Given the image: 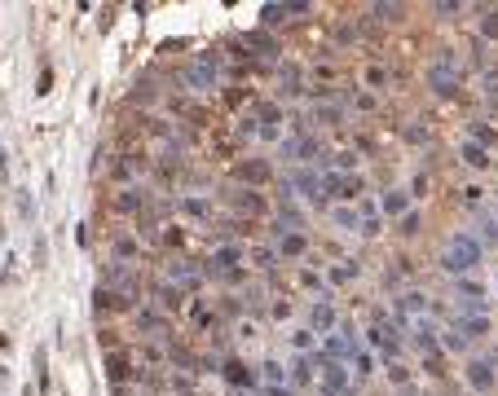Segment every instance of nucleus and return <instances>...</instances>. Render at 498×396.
<instances>
[{"label": "nucleus", "mask_w": 498, "mask_h": 396, "mask_svg": "<svg viewBox=\"0 0 498 396\" xmlns=\"http://www.w3.org/2000/svg\"><path fill=\"white\" fill-rule=\"evenodd\" d=\"M252 260H256V269H274V264H278V251H252Z\"/></svg>", "instance_id": "obj_39"}, {"label": "nucleus", "mask_w": 498, "mask_h": 396, "mask_svg": "<svg viewBox=\"0 0 498 396\" xmlns=\"http://www.w3.org/2000/svg\"><path fill=\"white\" fill-rule=\"evenodd\" d=\"M168 282L176 286V290H199V282H203V273L194 269L190 260H176L172 269H168Z\"/></svg>", "instance_id": "obj_8"}, {"label": "nucleus", "mask_w": 498, "mask_h": 396, "mask_svg": "<svg viewBox=\"0 0 498 396\" xmlns=\"http://www.w3.org/2000/svg\"><path fill=\"white\" fill-rule=\"evenodd\" d=\"M229 203L239 207V211H247V216H265V198H260L256 190H234Z\"/></svg>", "instance_id": "obj_16"}, {"label": "nucleus", "mask_w": 498, "mask_h": 396, "mask_svg": "<svg viewBox=\"0 0 498 396\" xmlns=\"http://www.w3.org/2000/svg\"><path fill=\"white\" fill-rule=\"evenodd\" d=\"M432 14L450 18V14H463V0H441V5H432Z\"/></svg>", "instance_id": "obj_37"}, {"label": "nucleus", "mask_w": 498, "mask_h": 396, "mask_svg": "<svg viewBox=\"0 0 498 396\" xmlns=\"http://www.w3.org/2000/svg\"><path fill=\"white\" fill-rule=\"evenodd\" d=\"M313 339H318V335H313V330H296V335H292V343H296V348H300V352H309V348H313Z\"/></svg>", "instance_id": "obj_40"}, {"label": "nucleus", "mask_w": 498, "mask_h": 396, "mask_svg": "<svg viewBox=\"0 0 498 396\" xmlns=\"http://www.w3.org/2000/svg\"><path fill=\"white\" fill-rule=\"evenodd\" d=\"M450 330H454L459 339H467V343H472V339H485V335H489V317H454Z\"/></svg>", "instance_id": "obj_11"}, {"label": "nucleus", "mask_w": 498, "mask_h": 396, "mask_svg": "<svg viewBox=\"0 0 498 396\" xmlns=\"http://www.w3.org/2000/svg\"><path fill=\"white\" fill-rule=\"evenodd\" d=\"M111 251H115V264H128L141 247H137V238H115V247H111Z\"/></svg>", "instance_id": "obj_27"}, {"label": "nucleus", "mask_w": 498, "mask_h": 396, "mask_svg": "<svg viewBox=\"0 0 498 396\" xmlns=\"http://www.w3.org/2000/svg\"><path fill=\"white\" fill-rule=\"evenodd\" d=\"M477 264H481V238L467 233V229H459L450 238V247H445V255H441V269L454 273V278H467Z\"/></svg>", "instance_id": "obj_1"}, {"label": "nucleus", "mask_w": 498, "mask_h": 396, "mask_svg": "<svg viewBox=\"0 0 498 396\" xmlns=\"http://www.w3.org/2000/svg\"><path fill=\"white\" fill-rule=\"evenodd\" d=\"M371 18H375V22H402V18H406V5H397V0H392V5H384V0H379V5H371Z\"/></svg>", "instance_id": "obj_22"}, {"label": "nucleus", "mask_w": 498, "mask_h": 396, "mask_svg": "<svg viewBox=\"0 0 498 396\" xmlns=\"http://www.w3.org/2000/svg\"><path fill=\"white\" fill-rule=\"evenodd\" d=\"M282 93H300V71L296 66H282Z\"/></svg>", "instance_id": "obj_31"}, {"label": "nucleus", "mask_w": 498, "mask_h": 396, "mask_svg": "<svg viewBox=\"0 0 498 396\" xmlns=\"http://www.w3.org/2000/svg\"><path fill=\"white\" fill-rule=\"evenodd\" d=\"M274 251H278L282 260H300V255L309 251V238H304V233H278Z\"/></svg>", "instance_id": "obj_12"}, {"label": "nucleus", "mask_w": 498, "mask_h": 396, "mask_svg": "<svg viewBox=\"0 0 498 396\" xmlns=\"http://www.w3.org/2000/svg\"><path fill=\"white\" fill-rule=\"evenodd\" d=\"M260 379H265L269 387H282V383H287V370H282L278 361H265V365H260Z\"/></svg>", "instance_id": "obj_28"}, {"label": "nucleus", "mask_w": 498, "mask_h": 396, "mask_svg": "<svg viewBox=\"0 0 498 396\" xmlns=\"http://www.w3.org/2000/svg\"><path fill=\"white\" fill-rule=\"evenodd\" d=\"M216 79H221V58L216 53H199L190 62V88H216Z\"/></svg>", "instance_id": "obj_4"}, {"label": "nucleus", "mask_w": 498, "mask_h": 396, "mask_svg": "<svg viewBox=\"0 0 498 396\" xmlns=\"http://www.w3.org/2000/svg\"><path fill=\"white\" fill-rule=\"evenodd\" d=\"M260 396H296L292 383H282V387H269V383H260Z\"/></svg>", "instance_id": "obj_41"}, {"label": "nucleus", "mask_w": 498, "mask_h": 396, "mask_svg": "<svg viewBox=\"0 0 498 396\" xmlns=\"http://www.w3.org/2000/svg\"><path fill=\"white\" fill-rule=\"evenodd\" d=\"M481 36H485V40H498V9H485V18H481Z\"/></svg>", "instance_id": "obj_30"}, {"label": "nucleus", "mask_w": 498, "mask_h": 396, "mask_svg": "<svg viewBox=\"0 0 498 396\" xmlns=\"http://www.w3.org/2000/svg\"><path fill=\"white\" fill-rule=\"evenodd\" d=\"M106 365H111V379H128V357L124 352H111Z\"/></svg>", "instance_id": "obj_32"}, {"label": "nucleus", "mask_w": 498, "mask_h": 396, "mask_svg": "<svg viewBox=\"0 0 498 396\" xmlns=\"http://www.w3.org/2000/svg\"><path fill=\"white\" fill-rule=\"evenodd\" d=\"M402 233H419V211H406L402 216Z\"/></svg>", "instance_id": "obj_42"}, {"label": "nucleus", "mask_w": 498, "mask_h": 396, "mask_svg": "<svg viewBox=\"0 0 498 396\" xmlns=\"http://www.w3.org/2000/svg\"><path fill=\"white\" fill-rule=\"evenodd\" d=\"M309 322H313V330L318 335H331L335 330V308H331V300H318L309 308Z\"/></svg>", "instance_id": "obj_13"}, {"label": "nucleus", "mask_w": 498, "mask_h": 396, "mask_svg": "<svg viewBox=\"0 0 498 396\" xmlns=\"http://www.w3.org/2000/svg\"><path fill=\"white\" fill-rule=\"evenodd\" d=\"M481 194H485V190H477V185H467V190H463V207H477V203H481Z\"/></svg>", "instance_id": "obj_43"}, {"label": "nucleus", "mask_w": 498, "mask_h": 396, "mask_svg": "<svg viewBox=\"0 0 498 396\" xmlns=\"http://www.w3.org/2000/svg\"><path fill=\"white\" fill-rule=\"evenodd\" d=\"M115 207H119V211H141V207H146V190H119Z\"/></svg>", "instance_id": "obj_24"}, {"label": "nucleus", "mask_w": 498, "mask_h": 396, "mask_svg": "<svg viewBox=\"0 0 498 396\" xmlns=\"http://www.w3.org/2000/svg\"><path fill=\"white\" fill-rule=\"evenodd\" d=\"M366 84H371V88H384V84H388V71H384V66H371V71H366Z\"/></svg>", "instance_id": "obj_38"}, {"label": "nucleus", "mask_w": 498, "mask_h": 396, "mask_svg": "<svg viewBox=\"0 0 498 396\" xmlns=\"http://www.w3.org/2000/svg\"><path fill=\"white\" fill-rule=\"evenodd\" d=\"M5 383H9V370H5V365H0V387H5Z\"/></svg>", "instance_id": "obj_45"}, {"label": "nucleus", "mask_w": 498, "mask_h": 396, "mask_svg": "<svg viewBox=\"0 0 498 396\" xmlns=\"http://www.w3.org/2000/svg\"><path fill=\"white\" fill-rule=\"evenodd\" d=\"M406 211H410V194H406V190H384V198H379V216L397 220V216H406Z\"/></svg>", "instance_id": "obj_10"}, {"label": "nucleus", "mask_w": 498, "mask_h": 396, "mask_svg": "<svg viewBox=\"0 0 498 396\" xmlns=\"http://www.w3.org/2000/svg\"><path fill=\"white\" fill-rule=\"evenodd\" d=\"M243 260H247V247H239V243H216V247H212V255H207L212 273H221V278L239 273V264H243Z\"/></svg>", "instance_id": "obj_3"}, {"label": "nucleus", "mask_w": 498, "mask_h": 396, "mask_svg": "<svg viewBox=\"0 0 498 396\" xmlns=\"http://www.w3.org/2000/svg\"><path fill=\"white\" fill-rule=\"evenodd\" d=\"M331 220H335L339 229H357V207H335Z\"/></svg>", "instance_id": "obj_29"}, {"label": "nucleus", "mask_w": 498, "mask_h": 396, "mask_svg": "<svg viewBox=\"0 0 498 396\" xmlns=\"http://www.w3.org/2000/svg\"><path fill=\"white\" fill-rule=\"evenodd\" d=\"M485 238H489V243H498V216L485 220Z\"/></svg>", "instance_id": "obj_44"}, {"label": "nucleus", "mask_w": 498, "mask_h": 396, "mask_svg": "<svg viewBox=\"0 0 498 396\" xmlns=\"http://www.w3.org/2000/svg\"><path fill=\"white\" fill-rule=\"evenodd\" d=\"M274 176V168L265 163V158H247V163H239V181H247V185H265Z\"/></svg>", "instance_id": "obj_14"}, {"label": "nucleus", "mask_w": 498, "mask_h": 396, "mask_svg": "<svg viewBox=\"0 0 498 396\" xmlns=\"http://www.w3.org/2000/svg\"><path fill=\"white\" fill-rule=\"evenodd\" d=\"M467 141H477V146H498V128H489V123H472V137Z\"/></svg>", "instance_id": "obj_26"}, {"label": "nucleus", "mask_w": 498, "mask_h": 396, "mask_svg": "<svg viewBox=\"0 0 498 396\" xmlns=\"http://www.w3.org/2000/svg\"><path fill=\"white\" fill-rule=\"evenodd\" d=\"M366 339H371V348H379L384 357H397L402 352V339H397V322H375L371 330H366Z\"/></svg>", "instance_id": "obj_7"}, {"label": "nucleus", "mask_w": 498, "mask_h": 396, "mask_svg": "<svg viewBox=\"0 0 498 396\" xmlns=\"http://www.w3.org/2000/svg\"><path fill=\"white\" fill-rule=\"evenodd\" d=\"M428 84L441 97H454L459 93V71H450V66H428Z\"/></svg>", "instance_id": "obj_9"}, {"label": "nucleus", "mask_w": 498, "mask_h": 396, "mask_svg": "<svg viewBox=\"0 0 498 396\" xmlns=\"http://www.w3.org/2000/svg\"><path fill=\"white\" fill-rule=\"evenodd\" d=\"M494 361L489 357H472L467 361V383H472V392H477V396H485V392H494Z\"/></svg>", "instance_id": "obj_6"}, {"label": "nucleus", "mask_w": 498, "mask_h": 396, "mask_svg": "<svg viewBox=\"0 0 498 396\" xmlns=\"http://www.w3.org/2000/svg\"><path fill=\"white\" fill-rule=\"evenodd\" d=\"M137 326H141L146 335H164V313H154V308H141V313H137Z\"/></svg>", "instance_id": "obj_23"}, {"label": "nucleus", "mask_w": 498, "mask_h": 396, "mask_svg": "<svg viewBox=\"0 0 498 396\" xmlns=\"http://www.w3.org/2000/svg\"><path fill=\"white\" fill-rule=\"evenodd\" d=\"M287 14H292V9H287V5H265V9H260V18H265V26H274V22H282Z\"/></svg>", "instance_id": "obj_35"}, {"label": "nucleus", "mask_w": 498, "mask_h": 396, "mask_svg": "<svg viewBox=\"0 0 498 396\" xmlns=\"http://www.w3.org/2000/svg\"><path fill=\"white\" fill-rule=\"evenodd\" d=\"M128 300L119 295V290H111V286H97V295H93V308L97 313H115V308H124Z\"/></svg>", "instance_id": "obj_19"}, {"label": "nucleus", "mask_w": 498, "mask_h": 396, "mask_svg": "<svg viewBox=\"0 0 498 396\" xmlns=\"http://www.w3.org/2000/svg\"><path fill=\"white\" fill-rule=\"evenodd\" d=\"M459 158H463L467 168H477V172H485V168L494 163L489 150H485V146H477V141H463V146H459Z\"/></svg>", "instance_id": "obj_15"}, {"label": "nucleus", "mask_w": 498, "mask_h": 396, "mask_svg": "<svg viewBox=\"0 0 498 396\" xmlns=\"http://www.w3.org/2000/svg\"><path fill=\"white\" fill-rule=\"evenodd\" d=\"M181 211H186V216H207L212 207H207L203 198H181Z\"/></svg>", "instance_id": "obj_34"}, {"label": "nucleus", "mask_w": 498, "mask_h": 396, "mask_svg": "<svg viewBox=\"0 0 498 396\" xmlns=\"http://www.w3.org/2000/svg\"><path fill=\"white\" fill-rule=\"evenodd\" d=\"M154 300H159V308H181L186 290H176L172 282H159V286H154Z\"/></svg>", "instance_id": "obj_20"}, {"label": "nucleus", "mask_w": 498, "mask_h": 396, "mask_svg": "<svg viewBox=\"0 0 498 396\" xmlns=\"http://www.w3.org/2000/svg\"><path fill=\"white\" fill-rule=\"evenodd\" d=\"M327 278H331V282H339V286H344V282H357V278H362V264H357V260H339Z\"/></svg>", "instance_id": "obj_21"}, {"label": "nucleus", "mask_w": 498, "mask_h": 396, "mask_svg": "<svg viewBox=\"0 0 498 396\" xmlns=\"http://www.w3.org/2000/svg\"><path fill=\"white\" fill-rule=\"evenodd\" d=\"M304 383H313V361L309 357H296L292 361V387H304Z\"/></svg>", "instance_id": "obj_25"}, {"label": "nucleus", "mask_w": 498, "mask_h": 396, "mask_svg": "<svg viewBox=\"0 0 498 396\" xmlns=\"http://www.w3.org/2000/svg\"><path fill=\"white\" fill-rule=\"evenodd\" d=\"M353 375H371V370H375V361H371V352H353Z\"/></svg>", "instance_id": "obj_33"}, {"label": "nucleus", "mask_w": 498, "mask_h": 396, "mask_svg": "<svg viewBox=\"0 0 498 396\" xmlns=\"http://www.w3.org/2000/svg\"><path fill=\"white\" fill-rule=\"evenodd\" d=\"M388 383H397V387H402V383H410V370H406L402 361H392V365H388Z\"/></svg>", "instance_id": "obj_36"}, {"label": "nucleus", "mask_w": 498, "mask_h": 396, "mask_svg": "<svg viewBox=\"0 0 498 396\" xmlns=\"http://www.w3.org/2000/svg\"><path fill=\"white\" fill-rule=\"evenodd\" d=\"M392 317H397V326H414L428 317V295H419V290H406V295L392 300Z\"/></svg>", "instance_id": "obj_2"}, {"label": "nucleus", "mask_w": 498, "mask_h": 396, "mask_svg": "<svg viewBox=\"0 0 498 396\" xmlns=\"http://www.w3.org/2000/svg\"><path fill=\"white\" fill-rule=\"evenodd\" d=\"M322 154V141L313 137V132H296L292 141H282V158H292V163H300V158H318Z\"/></svg>", "instance_id": "obj_5"}, {"label": "nucleus", "mask_w": 498, "mask_h": 396, "mask_svg": "<svg viewBox=\"0 0 498 396\" xmlns=\"http://www.w3.org/2000/svg\"><path fill=\"white\" fill-rule=\"evenodd\" d=\"M225 379L234 383V387H260V379H256V370L252 365H243V361H225Z\"/></svg>", "instance_id": "obj_18"}, {"label": "nucleus", "mask_w": 498, "mask_h": 396, "mask_svg": "<svg viewBox=\"0 0 498 396\" xmlns=\"http://www.w3.org/2000/svg\"><path fill=\"white\" fill-rule=\"evenodd\" d=\"M309 119H313V123H318V128H335L339 119H344V106H331V101H318V106H313V111H309Z\"/></svg>", "instance_id": "obj_17"}]
</instances>
